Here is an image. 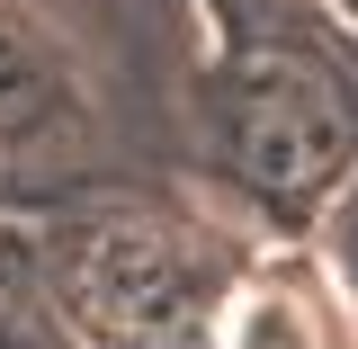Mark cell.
<instances>
[{"label": "cell", "instance_id": "obj_1", "mask_svg": "<svg viewBox=\"0 0 358 349\" xmlns=\"http://www.w3.org/2000/svg\"><path fill=\"white\" fill-rule=\"evenodd\" d=\"M331 269H341V287H358V188L341 197V233H331Z\"/></svg>", "mask_w": 358, "mask_h": 349}]
</instances>
